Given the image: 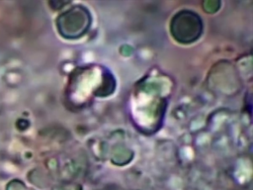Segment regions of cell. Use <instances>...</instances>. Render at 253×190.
Here are the masks:
<instances>
[{
	"label": "cell",
	"instance_id": "6da1fadb",
	"mask_svg": "<svg viewBox=\"0 0 253 190\" xmlns=\"http://www.w3.org/2000/svg\"><path fill=\"white\" fill-rule=\"evenodd\" d=\"M91 25V15L83 6H74L59 15L56 26L59 34L69 40L81 38Z\"/></svg>",
	"mask_w": 253,
	"mask_h": 190
},
{
	"label": "cell",
	"instance_id": "7a4b0ae2",
	"mask_svg": "<svg viewBox=\"0 0 253 190\" xmlns=\"http://www.w3.org/2000/svg\"><path fill=\"white\" fill-rule=\"evenodd\" d=\"M203 21L201 17L190 10L179 11L171 20L170 31L172 37L181 44L196 42L203 33Z\"/></svg>",
	"mask_w": 253,
	"mask_h": 190
}]
</instances>
